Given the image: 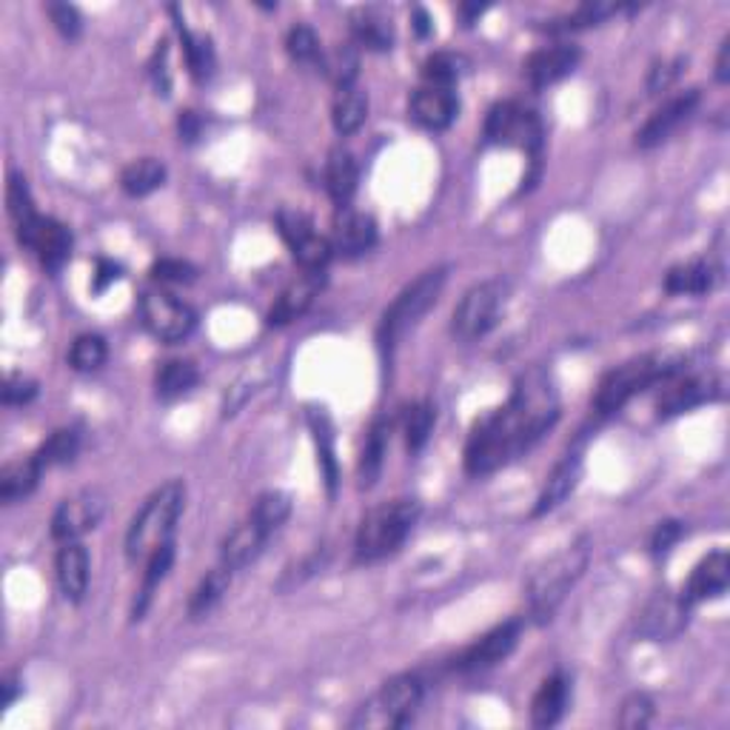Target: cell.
I'll return each instance as SVG.
<instances>
[{
	"instance_id": "6da1fadb",
	"label": "cell",
	"mask_w": 730,
	"mask_h": 730,
	"mask_svg": "<svg viewBox=\"0 0 730 730\" xmlns=\"http://www.w3.org/2000/svg\"><path fill=\"white\" fill-rule=\"evenodd\" d=\"M559 420V394L545 369L534 366L517 380L511 399L482 417L466 445L468 474L485 477L525 454Z\"/></svg>"
},
{
	"instance_id": "7a4b0ae2",
	"label": "cell",
	"mask_w": 730,
	"mask_h": 730,
	"mask_svg": "<svg viewBox=\"0 0 730 730\" xmlns=\"http://www.w3.org/2000/svg\"><path fill=\"white\" fill-rule=\"evenodd\" d=\"M587 562H591V540L580 536L577 543L565 545L559 554H554L550 559H545L528 580V610L531 617L545 626L554 619L559 605L565 603V596L571 594V587L580 582V577L585 573Z\"/></svg>"
},
{
	"instance_id": "3957f363",
	"label": "cell",
	"mask_w": 730,
	"mask_h": 730,
	"mask_svg": "<svg viewBox=\"0 0 730 730\" xmlns=\"http://www.w3.org/2000/svg\"><path fill=\"white\" fill-rule=\"evenodd\" d=\"M183 505H186V485L181 480L163 482L154 494H149V499L135 514V520L128 522L126 557L132 562L149 559L151 550L172 543V534L174 528H177V520H181Z\"/></svg>"
},
{
	"instance_id": "277c9868",
	"label": "cell",
	"mask_w": 730,
	"mask_h": 730,
	"mask_svg": "<svg viewBox=\"0 0 730 730\" xmlns=\"http://www.w3.org/2000/svg\"><path fill=\"white\" fill-rule=\"evenodd\" d=\"M682 371V357L677 355H642L633 360L622 362L617 369H610L603 376V383L594 394L596 415H617L619 408L626 406L640 392L651 388L659 380H673Z\"/></svg>"
},
{
	"instance_id": "5b68a950",
	"label": "cell",
	"mask_w": 730,
	"mask_h": 730,
	"mask_svg": "<svg viewBox=\"0 0 730 730\" xmlns=\"http://www.w3.org/2000/svg\"><path fill=\"white\" fill-rule=\"evenodd\" d=\"M420 520V503L417 499H392L371 508L360 522L357 531L355 550L360 562H376L388 557L399 545L406 543V536L415 531Z\"/></svg>"
},
{
	"instance_id": "8992f818",
	"label": "cell",
	"mask_w": 730,
	"mask_h": 730,
	"mask_svg": "<svg viewBox=\"0 0 730 730\" xmlns=\"http://www.w3.org/2000/svg\"><path fill=\"white\" fill-rule=\"evenodd\" d=\"M445 277H448V269H431V272L420 274V277H417L411 286L403 288L397 300L385 309L383 320H380V332H376L380 348H383L385 355H392L399 339L406 337V334L420 323V317H425V311L440 300Z\"/></svg>"
},
{
	"instance_id": "52a82bcc",
	"label": "cell",
	"mask_w": 730,
	"mask_h": 730,
	"mask_svg": "<svg viewBox=\"0 0 730 730\" xmlns=\"http://www.w3.org/2000/svg\"><path fill=\"white\" fill-rule=\"evenodd\" d=\"M422 705V682L415 673L388 679L369 702L357 708L351 728H406Z\"/></svg>"
},
{
	"instance_id": "ba28073f",
	"label": "cell",
	"mask_w": 730,
	"mask_h": 730,
	"mask_svg": "<svg viewBox=\"0 0 730 730\" xmlns=\"http://www.w3.org/2000/svg\"><path fill=\"white\" fill-rule=\"evenodd\" d=\"M508 286L503 280H485L480 286L468 288L462 300L457 302L451 317V332L459 339H480L497 325L499 314L505 309Z\"/></svg>"
},
{
	"instance_id": "9c48e42d",
	"label": "cell",
	"mask_w": 730,
	"mask_h": 730,
	"mask_svg": "<svg viewBox=\"0 0 730 730\" xmlns=\"http://www.w3.org/2000/svg\"><path fill=\"white\" fill-rule=\"evenodd\" d=\"M543 123L536 117L531 109L525 106L514 103V100H505L497 103L488 112V121H485V140L497 146H517V149H525L534 163H540V149H543Z\"/></svg>"
},
{
	"instance_id": "30bf717a",
	"label": "cell",
	"mask_w": 730,
	"mask_h": 730,
	"mask_svg": "<svg viewBox=\"0 0 730 730\" xmlns=\"http://www.w3.org/2000/svg\"><path fill=\"white\" fill-rule=\"evenodd\" d=\"M140 317H144L146 329L160 343H183L197 325L195 309L177 300L174 294L160 292V288L144 292V297H140Z\"/></svg>"
},
{
	"instance_id": "8fae6325",
	"label": "cell",
	"mask_w": 730,
	"mask_h": 730,
	"mask_svg": "<svg viewBox=\"0 0 730 730\" xmlns=\"http://www.w3.org/2000/svg\"><path fill=\"white\" fill-rule=\"evenodd\" d=\"M277 228L283 234V240L288 243L294 260L306 272H325V265H329L334 255L332 240H325L323 234L314 232V223H311L309 214H302L297 209H280Z\"/></svg>"
},
{
	"instance_id": "7c38bea8",
	"label": "cell",
	"mask_w": 730,
	"mask_h": 730,
	"mask_svg": "<svg viewBox=\"0 0 730 730\" xmlns=\"http://www.w3.org/2000/svg\"><path fill=\"white\" fill-rule=\"evenodd\" d=\"M106 514V497L98 488H84L63 499L52 517V536L58 543H75L95 531Z\"/></svg>"
},
{
	"instance_id": "4fadbf2b",
	"label": "cell",
	"mask_w": 730,
	"mask_h": 730,
	"mask_svg": "<svg viewBox=\"0 0 730 730\" xmlns=\"http://www.w3.org/2000/svg\"><path fill=\"white\" fill-rule=\"evenodd\" d=\"M17 240L26 249L35 251L49 272H61V265L72 255V234L54 218H40V214H35L32 220L21 223L17 226Z\"/></svg>"
},
{
	"instance_id": "5bb4252c",
	"label": "cell",
	"mask_w": 730,
	"mask_h": 730,
	"mask_svg": "<svg viewBox=\"0 0 730 730\" xmlns=\"http://www.w3.org/2000/svg\"><path fill=\"white\" fill-rule=\"evenodd\" d=\"M691 608L682 594H670V591H659V594L651 599V603L642 608L640 614V636L654 642H670L677 640L679 633L688 628V617H691Z\"/></svg>"
},
{
	"instance_id": "9a60e30c",
	"label": "cell",
	"mask_w": 730,
	"mask_h": 730,
	"mask_svg": "<svg viewBox=\"0 0 730 730\" xmlns=\"http://www.w3.org/2000/svg\"><path fill=\"white\" fill-rule=\"evenodd\" d=\"M520 633H522L520 619H508V622L497 626L494 631L485 633V636H480L474 645L466 647L462 656H459L454 665H457V670H482L503 663V659L511 656L517 642H520Z\"/></svg>"
},
{
	"instance_id": "2e32d148",
	"label": "cell",
	"mask_w": 730,
	"mask_h": 730,
	"mask_svg": "<svg viewBox=\"0 0 730 730\" xmlns=\"http://www.w3.org/2000/svg\"><path fill=\"white\" fill-rule=\"evenodd\" d=\"M411 121L429 132H445L457 121L459 100L451 86H422L411 95L408 103Z\"/></svg>"
},
{
	"instance_id": "e0dca14e",
	"label": "cell",
	"mask_w": 730,
	"mask_h": 730,
	"mask_svg": "<svg viewBox=\"0 0 730 730\" xmlns=\"http://www.w3.org/2000/svg\"><path fill=\"white\" fill-rule=\"evenodd\" d=\"M696 103H700V89L679 91V95H673L670 100H665V103L647 117L645 126L636 132V146H640V149H654V146L665 144V140L677 132L679 123L685 121L688 114L696 109Z\"/></svg>"
},
{
	"instance_id": "ac0fdd59",
	"label": "cell",
	"mask_w": 730,
	"mask_h": 730,
	"mask_svg": "<svg viewBox=\"0 0 730 730\" xmlns=\"http://www.w3.org/2000/svg\"><path fill=\"white\" fill-rule=\"evenodd\" d=\"M580 49L577 46H550V49H540L525 61L522 72H525V81L534 89H545V86L559 84L562 77H568L573 69L580 66Z\"/></svg>"
},
{
	"instance_id": "d6986e66",
	"label": "cell",
	"mask_w": 730,
	"mask_h": 730,
	"mask_svg": "<svg viewBox=\"0 0 730 730\" xmlns=\"http://www.w3.org/2000/svg\"><path fill=\"white\" fill-rule=\"evenodd\" d=\"M325 286V272H306L297 280H292L283 294L277 297V302L269 311V325H288L294 323L297 317H302L311 309V302L317 300V294L323 292Z\"/></svg>"
},
{
	"instance_id": "ffe728a7",
	"label": "cell",
	"mask_w": 730,
	"mask_h": 730,
	"mask_svg": "<svg viewBox=\"0 0 730 730\" xmlns=\"http://www.w3.org/2000/svg\"><path fill=\"white\" fill-rule=\"evenodd\" d=\"M376 243V223L371 214L355 209H339L334 220L332 249L346 257H360L374 249Z\"/></svg>"
},
{
	"instance_id": "44dd1931",
	"label": "cell",
	"mask_w": 730,
	"mask_h": 730,
	"mask_svg": "<svg viewBox=\"0 0 730 730\" xmlns=\"http://www.w3.org/2000/svg\"><path fill=\"white\" fill-rule=\"evenodd\" d=\"M730 582V557L725 550H714L693 568L691 580L682 587V599L688 605H696L702 599H714L728 591Z\"/></svg>"
},
{
	"instance_id": "7402d4cb",
	"label": "cell",
	"mask_w": 730,
	"mask_h": 730,
	"mask_svg": "<svg viewBox=\"0 0 730 730\" xmlns=\"http://www.w3.org/2000/svg\"><path fill=\"white\" fill-rule=\"evenodd\" d=\"M722 394L719 388V380L716 376H685L682 383L670 385L668 392L659 399V417H673V415H685L691 408L705 406L710 399H716Z\"/></svg>"
},
{
	"instance_id": "603a6c76",
	"label": "cell",
	"mask_w": 730,
	"mask_h": 730,
	"mask_svg": "<svg viewBox=\"0 0 730 730\" xmlns=\"http://www.w3.org/2000/svg\"><path fill=\"white\" fill-rule=\"evenodd\" d=\"M54 571H58V585L69 603H84L86 591H89V550L77 543H63L54 559Z\"/></svg>"
},
{
	"instance_id": "cb8c5ba5",
	"label": "cell",
	"mask_w": 730,
	"mask_h": 730,
	"mask_svg": "<svg viewBox=\"0 0 730 730\" xmlns=\"http://www.w3.org/2000/svg\"><path fill=\"white\" fill-rule=\"evenodd\" d=\"M269 536L272 534H269L260 522L249 517V520L240 522V525L234 528L232 534L223 540V548H220V562L226 565V568H232V571H240V568L251 565L257 557H260V554H263V545Z\"/></svg>"
},
{
	"instance_id": "d4e9b609",
	"label": "cell",
	"mask_w": 730,
	"mask_h": 730,
	"mask_svg": "<svg viewBox=\"0 0 730 730\" xmlns=\"http://www.w3.org/2000/svg\"><path fill=\"white\" fill-rule=\"evenodd\" d=\"M580 480H582V457L580 454H568V457L550 471L548 480H545L543 491H540V497H536L534 517H545V514H550L554 508H559V505L577 491Z\"/></svg>"
},
{
	"instance_id": "484cf974",
	"label": "cell",
	"mask_w": 730,
	"mask_h": 730,
	"mask_svg": "<svg viewBox=\"0 0 730 730\" xmlns=\"http://www.w3.org/2000/svg\"><path fill=\"white\" fill-rule=\"evenodd\" d=\"M722 280V269L714 263V260H691V263L673 265L668 274H665V292L668 294H708L719 286Z\"/></svg>"
},
{
	"instance_id": "4316f807",
	"label": "cell",
	"mask_w": 730,
	"mask_h": 730,
	"mask_svg": "<svg viewBox=\"0 0 730 730\" xmlns=\"http://www.w3.org/2000/svg\"><path fill=\"white\" fill-rule=\"evenodd\" d=\"M568 702H571V679L565 677V673H554L534 693L531 722L536 728H554L565 716V710H568Z\"/></svg>"
},
{
	"instance_id": "83f0119b",
	"label": "cell",
	"mask_w": 730,
	"mask_h": 730,
	"mask_svg": "<svg viewBox=\"0 0 730 730\" xmlns=\"http://www.w3.org/2000/svg\"><path fill=\"white\" fill-rule=\"evenodd\" d=\"M357 183H360V166H357L355 154L339 146L332 149L329 163H325V186H329V195L337 209H348L351 197L357 195Z\"/></svg>"
},
{
	"instance_id": "f1b7e54d",
	"label": "cell",
	"mask_w": 730,
	"mask_h": 730,
	"mask_svg": "<svg viewBox=\"0 0 730 730\" xmlns=\"http://www.w3.org/2000/svg\"><path fill=\"white\" fill-rule=\"evenodd\" d=\"M40 474H44V466H40L35 454L7 462L3 471H0V499L7 505H15L21 499H26L32 491L38 488Z\"/></svg>"
},
{
	"instance_id": "f546056e",
	"label": "cell",
	"mask_w": 730,
	"mask_h": 730,
	"mask_svg": "<svg viewBox=\"0 0 730 730\" xmlns=\"http://www.w3.org/2000/svg\"><path fill=\"white\" fill-rule=\"evenodd\" d=\"M388 434H392V425H388L385 417L371 422L369 434H366V445H362V454H360V485L362 488H374L380 474H383L385 451H388Z\"/></svg>"
},
{
	"instance_id": "4dcf8cb0",
	"label": "cell",
	"mask_w": 730,
	"mask_h": 730,
	"mask_svg": "<svg viewBox=\"0 0 730 730\" xmlns=\"http://www.w3.org/2000/svg\"><path fill=\"white\" fill-rule=\"evenodd\" d=\"M351 29H355V38L360 40L366 49H374V52L392 49L394 44L392 17L385 15V12H380V9H360V12L351 17Z\"/></svg>"
},
{
	"instance_id": "1f68e13d",
	"label": "cell",
	"mask_w": 730,
	"mask_h": 730,
	"mask_svg": "<svg viewBox=\"0 0 730 730\" xmlns=\"http://www.w3.org/2000/svg\"><path fill=\"white\" fill-rule=\"evenodd\" d=\"M369 117V98L366 91L357 86L339 89L332 106V123L337 128V135H355L357 128Z\"/></svg>"
},
{
	"instance_id": "d6a6232c",
	"label": "cell",
	"mask_w": 730,
	"mask_h": 730,
	"mask_svg": "<svg viewBox=\"0 0 730 730\" xmlns=\"http://www.w3.org/2000/svg\"><path fill=\"white\" fill-rule=\"evenodd\" d=\"M232 573H234L232 568H226L223 562H220L218 568H211L203 580H200V585L195 587V594H191V603H188V617L200 619V617H206V614H211L214 605H218L220 599L228 594Z\"/></svg>"
},
{
	"instance_id": "836d02e7",
	"label": "cell",
	"mask_w": 730,
	"mask_h": 730,
	"mask_svg": "<svg viewBox=\"0 0 730 730\" xmlns=\"http://www.w3.org/2000/svg\"><path fill=\"white\" fill-rule=\"evenodd\" d=\"M166 183V166L158 158H140L128 163L121 174V186L128 197H146Z\"/></svg>"
},
{
	"instance_id": "e575fe53",
	"label": "cell",
	"mask_w": 730,
	"mask_h": 730,
	"mask_svg": "<svg viewBox=\"0 0 730 730\" xmlns=\"http://www.w3.org/2000/svg\"><path fill=\"white\" fill-rule=\"evenodd\" d=\"M172 562H174V543H166V545H160L158 550H151L149 562H146L144 587H140V594H137L135 608H132V617L144 619L146 608H149V603H151V596H154V591H158L160 582L166 580V573H169V568H172Z\"/></svg>"
},
{
	"instance_id": "d590c367",
	"label": "cell",
	"mask_w": 730,
	"mask_h": 730,
	"mask_svg": "<svg viewBox=\"0 0 730 730\" xmlns=\"http://www.w3.org/2000/svg\"><path fill=\"white\" fill-rule=\"evenodd\" d=\"M200 374H197L195 362L188 360H169L158 369L154 376V385H158V397L163 399H177L183 394H188L197 385Z\"/></svg>"
},
{
	"instance_id": "8d00e7d4",
	"label": "cell",
	"mask_w": 730,
	"mask_h": 730,
	"mask_svg": "<svg viewBox=\"0 0 730 730\" xmlns=\"http://www.w3.org/2000/svg\"><path fill=\"white\" fill-rule=\"evenodd\" d=\"M311 431H314L317 440V451H320V466H323L325 474V485H329V494L334 497V491H337V459H334V434H332V422L323 411H311L309 415Z\"/></svg>"
},
{
	"instance_id": "74e56055",
	"label": "cell",
	"mask_w": 730,
	"mask_h": 730,
	"mask_svg": "<svg viewBox=\"0 0 730 730\" xmlns=\"http://www.w3.org/2000/svg\"><path fill=\"white\" fill-rule=\"evenodd\" d=\"M323 63V72L332 77L337 89H348V86H355L357 81V69H360V54L351 44H339L334 46L332 52L320 58Z\"/></svg>"
},
{
	"instance_id": "f35d334b",
	"label": "cell",
	"mask_w": 730,
	"mask_h": 730,
	"mask_svg": "<svg viewBox=\"0 0 730 730\" xmlns=\"http://www.w3.org/2000/svg\"><path fill=\"white\" fill-rule=\"evenodd\" d=\"M181 26V35H183V49H186V61H188V69H191V75H195V81H209L211 72H214V49H211V40L203 38V35H195V32H188L186 26H183V21L177 23Z\"/></svg>"
},
{
	"instance_id": "ab89813d",
	"label": "cell",
	"mask_w": 730,
	"mask_h": 730,
	"mask_svg": "<svg viewBox=\"0 0 730 730\" xmlns=\"http://www.w3.org/2000/svg\"><path fill=\"white\" fill-rule=\"evenodd\" d=\"M77 448H81V434H77V429H61L54 431L52 437L40 445V451L35 457H38V462L44 468L66 466V462H72L77 457Z\"/></svg>"
},
{
	"instance_id": "60d3db41",
	"label": "cell",
	"mask_w": 730,
	"mask_h": 730,
	"mask_svg": "<svg viewBox=\"0 0 730 730\" xmlns=\"http://www.w3.org/2000/svg\"><path fill=\"white\" fill-rule=\"evenodd\" d=\"M288 514H292V497H288L286 491H265V494L257 497L255 508H251V520L260 522L272 534L288 520Z\"/></svg>"
},
{
	"instance_id": "b9f144b4",
	"label": "cell",
	"mask_w": 730,
	"mask_h": 730,
	"mask_svg": "<svg viewBox=\"0 0 730 730\" xmlns=\"http://www.w3.org/2000/svg\"><path fill=\"white\" fill-rule=\"evenodd\" d=\"M106 357H109V348H106V339L100 334H81L72 343L69 366L75 371H98L106 362Z\"/></svg>"
},
{
	"instance_id": "7bdbcfd3",
	"label": "cell",
	"mask_w": 730,
	"mask_h": 730,
	"mask_svg": "<svg viewBox=\"0 0 730 730\" xmlns=\"http://www.w3.org/2000/svg\"><path fill=\"white\" fill-rule=\"evenodd\" d=\"M434 406L431 403H417V406L408 408L406 415V445L408 451L417 454L425 448L429 443L431 431H434Z\"/></svg>"
},
{
	"instance_id": "ee69618b",
	"label": "cell",
	"mask_w": 730,
	"mask_h": 730,
	"mask_svg": "<svg viewBox=\"0 0 730 730\" xmlns=\"http://www.w3.org/2000/svg\"><path fill=\"white\" fill-rule=\"evenodd\" d=\"M651 722H654V700L642 691L631 693V696L622 702V708H619V728L642 730Z\"/></svg>"
},
{
	"instance_id": "f6af8a7d",
	"label": "cell",
	"mask_w": 730,
	"mask_h": 730,
	"mask_svg": "<svg viewBox=\"0 0 730 730\" xmlns=\"http://www.w3.org/2000/svg\"><path fill=\"white\" fill-rule=\"evenodd\" d=\"M459 75H462V61L457 54L437 52L422 63V77L429 81V86H451L454 81H459Z\"/></svg>"
},
{
	"instance_id": "bcb514c9",
	"label": "cell",
	"mask_w": 730,
	"mask_h": 730,
	"mask_svg": "<svg viewBox=\"0 0 730 730\" xmlns=\"http://www.w3.org/2000/svg\"><path fill=\"white\" fill-rule=\"evenodd\" d=\"M286 46H288V54H292L297 63H314L323 58V54H320V40H317L314 29L306 26V23L292 26V32H288V38H286Z\"/></svg>"
},
{
	"instance_id": "7dc6e473",
	"label": "cell",
	"mask_w": 730,
	"mask_h": 730,
	"mask_svg": "<svg viewBox=\"0 0 730 730\" xmlns=\"http://www.w3.org/2000/svg\"><path fill=\"white\" fill-rule=\"evenodd\" d=\"M7 203H9V214L15 218L17 226L38 214V211H35V203H32L29 186H26V181H23L21 174H12V177H9Z\"/></svg>"
},
{
	"instance_id": "c3c4849f",
	"label": "cell",
	"mask_w": 730,
	"mask_h": 730,
	"mask_svg": "<svg viewBox=\"0 0 730 730\" xmlns=\"http://www.w3.org/2000/svg\"><path fill=\"white\" fill-rule=\"evenodd\" d=\"M617 15V7L614 3H582L573 15L565 17L557 29H585V26H596L603 23L605 17Z\"/></svg>"
},
{
	"instance_id": "681fc988",
	"label": "cell",
	"mask_w": 730,
	"mask_h": 730,
	"mask_svg": "<svg viewBox=\"0 0 730 730\" xmlns=\"http://www.w3.org/2000/svg\"><path fill=\"white\" fill-rule=\"evenodd\" d=\"M46 12L52 17L54 29L61 32L66 40H75L81 35V29H84V17H81V12L75 7H69V3H49Z\"/></svg>"
},
{
	"instance_id": "f907efd6",
	"label": "cell",
	"mask_w": 730,
	"mask_h": 730,
	"mask_svg": "<svg viewBox=\"0 0 730 730\" xmlns=\"http://www.w3.org/2000/svg\"><path fill=\"white\" fill-rule=\"evenodd\" d=\"M38 397V383L26 374H9L3 385V403L7 406H26Z\"/></svg>"
},
{
	"instance_id": "816d5d0a",
	"label": "cell",
	"mask_w": 730,
	"mask_h": 730,
	"mask_svg": "<svg viewBox=\"0 0 730 730\" xmlns=\"http://www.w3.org/2000/svg\"><path fill=\"white\" fill-rule=\"evenodd\" d=\"M151 277L158 283H191L197 277V269L186 260H158L151 265Z\"/></svg>"
},
{
	"instance_id": "f5cc1de1",
	"label": "cell",
	"mask_w": 730,
	"mask_h": 730,
	"mask_svg": "<svg viewBox=\"0 0 730 730\" xmlns=\"http://www.w3.org/2000/svg\"><path fill=\"white\" fill-rule=\"evenodd\" d=\"M679 536H682V522H677V520L659 522L654 536H651V554H654V557L668 554V550L679 543Z\"/></svg>"
},
{
	"instance_id": "db71d44e",
	"label": "cell",
	"mask_w": 730,
	"mask_h": 730,
	"mask_svg": "<svg viewBox=\"0 0 730 730\" xmlns=\"http://www.w3.org/2000/svg\"><path fill=\"white\" fill-rule=\"evenodd\" d=\"M679 66H682V61L670 63V66L668 63H665V66H656L654 72H651V84H647V89L659 91L665 89V86H670V81L679 75Z\"/></svg>"
},
{
	"instance_id": "11a10c76",
	"label": "cell",
	"mask_w": 730,
	"mask_h": 730,
	"mask_svg": "<svg viewBox=\"0 0 730 730\" xmlns=\"http://www.w3.org/2000/svg\"><path fill=\"white\" fill-rule=\"evenodd\" d=\"M117 277H121V269H117L114 263H109V260H100L98 274H95V283H91V288H95L98 294L106 292V286H109V283H114Z\"/></svg>"
},
{
	"instance_id": "9f6ffc18",
	"label": "cell",
	"mask_w": 730,
	"mask_h": 730,
	"mask_svg": "<svg viewBox=\"0 0 730 730\" xmlns=\"http://www.w3.org/2000/svg\"><path fill=\"white\" fill-rule=\"evenodd\" d=\"M716 81L728 84L730 81V38L722 40L719 46V58H716Z\"/></svg>"
},
{
	"instance_id": "6f0895ef",
	"label": "cell",
	"mask_w": 730,
	"mask_h": 730,
	"mask_svg": "<svg viewBox=\"0 0 730 730\" xmlns=\"http://www.w3.org/2000/svg\"><path fill=\"white\" fill-rule=\"evenodd\" d=\"M181 135L186 137V140H195V137L200 135V117H197L195 112L181 114Z\"/></svg>"
},
{
	"instance_id": "680465c9",
	"label": "cell",
	"mask_w": 730,
	"mask_h": 730,
	"mask_svg": "<svg viewBox=\"0 0 730 730\" xmlns=\"http://www.w3.org/2000/svg\"><path fill=\"white\" fill-rule=\"evenodd\" d=\"M415 29H417V35H420V38H429L431 29H434V26H431V17H429V12H425V9H415Z\"/></svg>"
},
{
	"instance_id": "91938a15",
	"label": "cell",
	"mask_w": 730,
	"mask_h": 730,
	"mask_svg": "<svg viewBox=\"0 0 730 730\" xmlns=\"http://www.w3.org/2000/svg\"><path fill=\"white\" fill-rule=\"evenodd\" d=\"M15 685H17V682L12 677H9L7 682H3V708H9V705L15 702V693H17Z\"/></svg>"
},
{
	"instance_id": "94428289",
	"label": "cell",
	"mask_w": 730,
	"mask_h": 730,
	"mask_svg": "<svg viewBox=\"0 0 730 730\" xmlns=\"http://www.w3.org/2000/svg\"><path fill=\"white\" fill-rule=\"evenodd\" d=\"M482 12H485V9H482V7H459V15L466 17V23H471V21H474V17H480Z\"/></svg>"
}]
</instances>
